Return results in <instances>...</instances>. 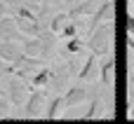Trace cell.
<instances>
[{"label":"cell","mask_w":134,"mask_h":124,"mask_svg":"<svg viewBox=\"0 0 134 124\" xmlns=\"http://www.w3.org/2000/svg\"><path fill=\"white\" fill-rule=\"evenodd\" d=\"M111 45H113V21H101V23L90 28V35L85 40L87 52H92L101 59L111 52Z\"/></svg>","instance_id":"cell-1"},{"label":"cell","mask_w":134,"mask_h":124,"mask_svg":"<svg viewBox=\"0 0 134 124\" xmlns=\"http://www.w3.org/2000/svg\"><path fill=\"white\" fill-rule=\"evenodd\" d=\"M54 40H57V35H54L52 30H42V33H38V35L24 38V40H21V49H24V54L45 61V59H49V56L54 54Z\"/></svg>","instance_id":"cell-2"},{"label":"cell","mask_w":134,"mask_h":124,"mask_svg":"<svg viewBox=\"0 0 134 124\" xmlns=\"http://www.w3.org/2000/svg\"><path fill=\"white\" fill-rule=\"evenodd\" d=\"M47 89L45 87H31L28 91V98L24 103V115L28 120H35V117H45V110H47Z\"/></svg>","instance_id":"cell-3"},{"label":"cell","mask_w":134,"mask_h":124,"mask_svg":"<svg viewBox=\"0 0 134 124\" xmlns=\"http://www.w3.org/2000/svg\"><path fill=\"white\" fill-rule=\"evenodd\" d=\"M104 61H101V66H99V70H97V75H99V82H101V87H111L113 82H115V77H118V59H115V54L113 52H108L106 56H101Z\"/></svg>","instance_id":"cell-4"},{"label":"cell","mask_w":134,"mask_h":124,"mask_svg":"<svg viewBox=\"0 0 134 124\" xmlns=\"http://www.w3.org/2000/svg\"><path fill=\"white\" fill-rule=\"evenodd\" d=\"M28 91H31V84H28L26 80L12 77V80H9V94H7V98H9V103H12L14 108H21V106L26 103V98H28Z\"/></svg>","instance_id":"cell-5"},{"label":"cell","mask_w":134,"mask_h":124,"mask_svg":"<svg viewBox=\"0 0 134 124\" xmlns=\"http://www.w3.org/2000/svg\"><path fill=\"white\" fill-rule=\"evenodd\" d=\"M0 40H16V42L24 40V35H21V30H19V26H16L12 14H2L0 16Z\"/></svg>","instance_id":"cell-6"},{"label":"cell","mask_w":134,"mask_h":124,"mask_svg":"<svg viewBox=\"0 0 134 124\" xmlns=\"http://www.w3.org/2000/svg\"><path fill=\"white\" fill-rule=\"evenodd\" d=\"M21 54H24L21 42H16V40H0V61L2 63H14Z\"/></svg>","instance_id":"cell-7"},{"label":"cell","mask_w":134,"mask_h":124,"mask_svg":"<svg viewBox=\"0 0 134 124\" xmlns=\"http://www.w3.org/2000/svg\"><path fill=\"white\" fill-rule=\"evenodd\" d=\"M64 101H66V108H78L87 101V87L85 84H73L66 89L64 94Z\"/></svg>","instance_id":"cell-8"},{"label":"cell","mask_w":134,"mask_h":124,"mask_svg":"<svg viewBox=\"0 0 134 124\" xmlns=\"http://www.w3.org/2000/svg\"><path fill=\"white\" fill-rule=\"evenodd\" d=\"M52 77H54V68L40 66V68H35V70L31 73L28 84H31V87H47V84H52Z\"/></svg>","instance_id":"cell-9"},{"label":"cell","mask_w":134,"mask_h":124,"mask_svg":"<svg viewBox=\"0 0 134 124\" xmlns=\"http://www.w3.org/2000/svg\"><path fill=\"white\" fill-rule=\"evenodd\" d=\"M99 0H80V2H75L71 9H68V14L73 16V19H78V16H92L97 9H99Z\"/></svg>","instance_id":"cell-10"},{"label":"cell","mask_w":134,"mask_h":124,"mask_svg":"<svg viewBox=\"0 0 134 124\" xmlns=\"http://www.w3.org/2000/svg\"><path fill=\"white\" fill-rule=\"evenodd\" d=\"M64 113H66L64 94H57L52 101H47V110H45V117L47 120H59V117H64Z\"/></svg>","instance_id":"cell-11"},{"label":"cell","mask_w":134,"mask_h":124,"mask_svg":"<svg viewBox=\"0 0 134 124\" xmlns=\"http://www.w3.org/2000/svg\"><path fill=\"white\" fill-rule=\"evenodd\" d=\"M97 59H99L97 54H92V52L87 54V61H85L82 70L78 73V80H80V82H87V80H94V77H97V70H99V68H97Z\"/></svg>","instance_id":"cell-12"},{"label":"cell","mask_w":134,"mask_h":124,"mask_svg":"<svg viewBox=\"0 0 134 124\" xmlns=\"http://www.w3.org/2000/svg\"><path fill=\"white\" fill-rule=\"evenodd\" d=\"M104 103H106V101H104L101 96H94V98L90 101V108L82 113L80 120H94V117L99 120V117H104V115H106V113H104Z\"/></svg>","instance_id":"cell-13"},{"label":"cell","mask_w":134,"mask_h":124,"mask_svg":"<svg viewBox=\"0 0 134 124\" xmlns=\"http://www.w3.org/2000/svg\"><path fill=\"white\" fill-rule=\"evenodd\" d=\"M71 19V14L68 12H59V14H52L49 16V21H47V30H52L57 38H59V30L66 26V21Z\"/></svg>","instance_id":"cell-14"},{"label":"cell","mask_w":134,"mask_h":124,"mask_svg":"<svg viewBox=\"0 0 134 124\" xmlns=\"http://www.w3.org/2000/svg\"><path fill=\"white\" fill-rule=\"evenodd\" d=\"M73 35H80V23L71 16V19L66 21V26L59 30V38H66V40H68V38H73Z\"/></svg>","instance_id":"cell-15"},{"label":"cell","mask_w":134,"mask_h":124,"mask_svg":"<svg viewBox=\"0 0 134 124\" xmlns=\"http://www.w3.org/2000/svg\"><path fill=\"white\" fill-rule=\"evenodd\" d=\"M82 49H85V40H82L80 35L68 38V42H66V52H68V54H80Z\"/></svg>","instance_id":"cell-16"},{"label":"cell","mask_w":134,"mask_h":124,"mask_svg":"<svg viewBox=\"0 0 134 124\" xmlns=\"http://www.w3.org/2000/svg\"><path fill=\"white\" fill-rule=\"evenodd\" d=\"M9 108H12V103H9V98L5 96V98H0V120H7L12 113H9Z\"/></svg>","instance_id":"cell-17"},{"label":"cell","mask_w":134,"mask_h":124,"mask_svg":"<svg viewBox=\"0 0 134 124\" xmlns=\"http://www.w3.org/2000/svg\"><path fill=\"white\" fill-rule=\"evenodd\" d=\"M127 103H134V73L130 75V82H127Z\"/></svg>","instance_id":"cell-18"},{"label":"cell","mask_w":134,"mask_h":124,"mask_svg":"<svg viewBox=\"0 0 134 124\" xmlns=\"http://www.w3.org/2000/svg\"><path fill=\"white\" fill-rule=\"evenodd\" d=\"M127 35H134V14H127Z\"/></svg>","instance_id":"cell-19"},{"label":"cell","mask_w":134,"mask_h":124,"mask_svg":"<svg viewBox=\"0 0 134 124\" xmlns=\"http://www.w3.org/2000/svg\"><path fill=\"white\" fill-rule=\"evenodd\" d=\"M127 117L134 120V103H130V108H127Z\"/></svg>","instance_id":"cell-20"},{"label":"cell","mask_w":134,"mask_h":124,"mask_svg":"<svg viewBox=\"0 0 134 124\" xmlns=\"http://www.w3.org/2000/svg\"><path fill=\"white\" fill-rule=\"evenodd\" d=\"M99 2H108V0H99Z\"/></svg>","instance_id":"cell-21"},{"label":"cell","mask_w":134,"mask_h":124,"mask_svg":"<svg viewBox=\"0 0 134 124\" xmlns=\"http://www.w3.org/2000/svg\"><path fill=\"white\" fill-rule=\"evenodd\" d=\"M132 9H134V0H132Z\"/></svg>","instance_id":"cell-22"},{"label":"cell","mask_w":134,"mask_h":124,"mask_svg":"<svg viewBox=\"0 0 134 124\" xmlns=\"http://www.w3.org/2000/svg\"><path fill=\"white\" fill-rule=\"evenodd\" d=\"M42 2H45V0H42Z\"/></svg>","instance_id":"cell-23"},{"label":"cell","mask_w":134,"mask_h":124,"mask_svg":"<svg viewBox=\"0 0 134 124\" xmlns=\"http://www.w3.org/2000/svg\"><path fill=\"white\" fill-rule=\"evenodd\" d=\"M132 54H134V52H132Z\"/></svg>","instance_id":"cell-24"}]
</instances>
